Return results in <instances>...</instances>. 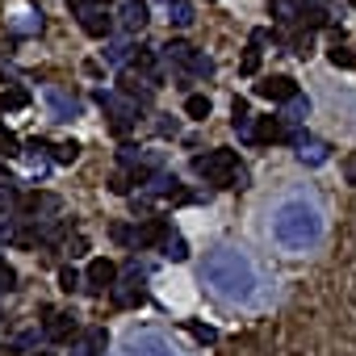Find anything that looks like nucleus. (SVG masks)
I'll list each match as a JSON object with an SVG mask.
<instances>
[{
  "mask_svg": "<svg viewBox=\"0 0 356 356\" xmlns=\"http://www.w3.org/2000/svg\"><path fill=\"white\" fill-rule=\"evenodd\" d=\"M109 302H113L118 310L143 306V302H147V281H143V268H130V277H126V281H118V285L109 289Z\"/></svg>",
  "mask_w": 356,
  "mask_h": 356,
  "instance_id": "6",
  "label": "nucleus"
},
{
  "mask_svg": "<svg viewBox=\"0 0 356 356\" xmlns=\"http://www.w3.org/2000/svg\"><path fill=\"white\" fill-rule=\"evenodd\" d=\"M130 185H138L134 176H130V168H126V172H118L113 181H109V189H113V193H130Z\"/></svg>",
  "mask_w": 356,
  "mask_h": 356,
  "instance_id": "38",
  "label": "nucleus"
},
{
  "mask_svg": "<svg viewBox=\"0 0 356 356\" xmlns=\"http://www.w3.org/2000/svg\"><path fill=\"white\" fill-rule=\"evenodd\" d=\"M30 356H51V352H30Z\"/></svg>",
  "mask_w": 356,
  "mask_h": 356,
  "instance_id": "42",
  "label": "nucleus"
},
{
  "mask_svg": "<svg viewBox=\"0 0 356 356\" xmlns=\"http://www.w3.org/2000/svg\"><path fill=\"white\" fill-rule=\"evenodd\" d=\"M231 126H235V134H239V138H252V134H256L252 113H248V101H239V97H235V105H231Z\"/></svg>",
  "mask_w": 356,
  "mask_h": 356,
  "instance_id": "20",
  "label": "nucleus"
},
{
  "mask_svg": "<svg viewBox=\"0 0 356 356\" xmlns=\"http://www.w3.org/2000/svg\"><path fill=\"white\" fill-rule=\"evenodd\" d=\"M9 289H17V273H13L5 260H0V293H9Z\"/></svg>",
  "mask_w": 356,
  "mask_h": 356,
  "instance_id": "39",
  "label": "nucleus"
},
{
  "mask_svg": "<svg viewBox=\"0 0 356 356\" xmlns=\"http://www.w3.org/2000/svg\"><path fill=\"white\" fill-rule=\"evenodd\" d=\"M281 118H285L289 126H298V122H306V118H310V101H306V97L298 92L293 101H285V113H281Z\"/></svg>",
  "mask_w": 356,
  "mask_h": 356,
  "instance_id": "23",
  "label": "nucleus"
},
{
  "mask_svg": "<svg viewBox=\"0 0 356 356\" xmlns=\"http://www.w3.org/2000/svg\"><path fill=\"white\" fill-rule=\"evenodd\" d=\"M147 22H151L147 0H126L122 13H118V26H122L126 34H143V30H147Z\"/></svg>",
  "mask_w": 356,
  "mask_h": 356,
  "instance_id": "10",
  "label": "nucleus"
},
{
  "mask_svg": "<svg viewBox=\"0 0 356 356\" xmlns=\"http://www.w3.org/2000/svg\"><path fill=\"white\" fill-rule=\"evenodd\" d=\"M47 147H51V143H47ZM51 151H55V163H72V159L80 155L76 143H59V147H51Z\"/></svg>",
  "mask_w": 356,
  "mask_h": 356,
  "instance_id": "35",
  "label": "nucleus"
},
{
  "mask_svg": "<svg viewBox=\"0 0 356 356\" xmlns=\"http://www.w3.org/2000/svg\"><path fill=\"white\" fill-rule=\"evenodd\" d=\"M155 130H159V138H176V134H181V122H176L172 113H159V122H155Z\"/></svg>",
  "mask_w": 356,
  "mask_h": 356,
  "instance_id": "34",
  "label": "nucleus"
},
{
  "mask_svg": "<svg viewBox=\"0 0 356 356\" xmlns=\"http://www.w3.org/2000/svg\"><path fill=\"white\" fill-rule=\"evenodd\" d=\"M172 235V227L163 222V218H147L138 231H134V248L143 252V248H163V239Z\"/></svg>",
  "mask_w": 356,
  "mask_h": 356,
  "instance_id": "12",
  "label": "nucleus"
},
{
  "mask_svg": "<svg viewBox=\"0 0 356 356\" xmlns=\"http://www.w3.org/2000/svg\"><path fill=\"white\" fill-rule=\"evenodd\" d=\"M97 101H101V109L109 113V126H113V134H130V130H134V122H138V109H143L138 101H130V97L122 101L118 92H105V88L97 92Z\"/></svg>",
  "mask_w": 356,
  "mask_h": 356,
  "instance_id": "4",
  "label": "nucleus"
},
{
  "mask_svg": "<svg viewBox=\"0 0 356 356\" xmlns=\"http://www.w3.org/2000/svg\"><path fill=\"white\" fill-rule=\"evenodd\" d=\"M22 210L38 222V214H55V210H59V197H51V193H34V197L22 202Z\"/></svg>",
  "mask_w": 356,
  "mask_h": 356,
  "instance_id": "21",
  "label": "nucleus"
},
{
  "mask_svg": "<svg viewBox=\"0 0 356 356\" xmlns=\"http://www.w3.org/2000/svg\"><path fill=\"white\" fill-rule=\"evenodd\" d=\"M130 63H134V72H138V76H147V80H155V84L163 80V76H159V59H155V51H147V47H138Z\"/></svg>",
  "mask_w": 356,
  "mask_h": 356,
  "instance_id": "18",
  "label": "nucleus"
},
{
  "mask_svg": "<svg viewBox=\"0 0 356 356\" xmlns=\"http://www.w3.org/2000/svg\"><path fill=\"white\" fill-rule=\"evenodd\" d=\"M202 281L222 302H252V293H256V268L235 248H214L202 264Z\"/></svg>",
  "mask_w": 356,
  "mask_h": 356,
  "instance_id": "1",
  "label": "nucleus"
},
{
  "mask_svg": "<svg viewBox=\"0 0 356 356\" xmlns=\"http://www.w3.org/2000/svg\"><path fill=\"white\" fill-rule=\"evenodd\" d=\"M352 5H356V0H352Z\"/></svg>",
  "mask_w": 356,
  "mask_h": 356,
  "instance_id": "43",
  "label": "nucleus"
},
{
  "mask_svg": "<svg viewBox=\"0 0 356 356\" xmlns=\"http://www.w3.org/2000/svg\"><path fill=\"white\" fill-rule=\"evenodd\" d=\"M0 155H22V151H17V138H13V130H5V126H0Z\"/></svg>",
  "mask_w": 356,
  "mask_h": 356,
  "instance_id": "40",
  "label": "nucleus"
},
{
  "mask_svg": "<svg viewBox=\"0 0 356 356\" xmlns=\"http://www.w3.org/2000/svg\"><path fill=\"white\" fill-rule=\"evenodd\" d=\"M126 55H130L126 42H109V47H105V63H126Z\"/></svg>",
  "mask_w": 356,
  "mask_h": 356,
  "instance_id": "36",
  "label": "nucleus"
},
{
  "mask_svg": "<svg viewBox=\"0 0 356 356\" xmlns=\"http://www.w3.org/2000/svg\"><path fill=\"white\" fill-rule=\"evenodd\" d=\"M185 113H189V118H197V122H206V118H210V97L193 92V97L185 101Z\"/></svg>",
  "mask_w": 356,
  "mask_h": 356,
  "instance_id": "27",
  "label": "nucleus"
},
{
  "mask_svg": "<svg viewBox=\"0 0 356 356\" xmlns=\"http://www.w3.org/2000/svg\"><path fill=\"white\" fill-rule=\"evenodd\" d=\"M256 67H260V38H252V42H248V55H243L239 72H243V76H252Z\"/></svg>",
  "mask_w": 356,
  "mask_h": 356,
  "instance_id": "31",
  "label": "nucleus"
},
{
  "mask_svg": "<svg viewBox=\"0 0 356 356\" xmlns=\"http://www.w3.org/2000/svg\"><path fill=\"white\" fill-rule=\"evenodd\" d=\"M327 59H331V63H335V67H356V55H352V51H348V47H339V42H335V47H331V51H327Z\"/></svg>",
  "mask_w": 356,
  "mask_h": 356,
  "instance_id": "33",
  "label": "nucleus"
},
{
  "mask_svg": "<svg viewBox=\"0 0 356 356\" xmlns=\"http://www.w3.org/2000/svg\"><path fill=\"white\" fill-rule=\"evenodd\" d=\"M268 13H273V22H281V26H293V22L302 17V0H273Z\"/></svg>",
  "mask_w": 356,
  "mask_h": 356,
  "instance_id": "19",
  "label": "nucleus"
},
{
  "mask_svg": "<svg viewBox=\"0 0 356 356\" xmlns=\"http://www.w3.org/2000/svg\"><path fill=\"white\" fill-rule=\"evenodd\" d=\"M122 356H181L159 331H130L122 339Z\"/></svg>",
  "mask_w": 356,
  "mask_h": 356,
  "instance_id": "5",
  "label": "nucleus"
},
{
  "mask_svg": "<svg viewBox=\"0 0 356 356\" xmlns=\"http://www.w3.org/2000/svg\"><path fill=\"white\" fill-rule=\"evenodd\" d=\"M168 22H172L176 30L193 26V5H189V0H168Z\"/></svg>",
  "mask_w": 356,
  "mask_h": 356,
  "instance_id": "22",
  "label": "nucleus"
},
{
  "mask_svg": "<svg viewBox=\"0 0 356 356\" xmlns=\"http://www.w3.org/2000/svg\"><path fill=\"white\" fill-rule=\"evenodd\" d=\"M163 256L181 264V260H189V243H185L181 235H168V239H163Z\"/></svg>",
  "mask_w": 356,
  "mask_h": 356,
  "instance_id": "24",
  "label": "nucleus"
},
{
  "mask_svg": "<svg viewBox=\"0 0 356 356\" xmlns=\"http://www.w3.org/2000/svg\"><path fill=\"white\" fill-rule=\"evenodd\" d=\"M193 172L202 176L206 185H214V189H231V185H235V176H243L239 155H235V151H227V147L197 155V159H193Z\"/></svg>",
  "mask_w": 356,
  "mask_h": 356,
  "instance_id": "3",
  "label": "nucleus"
},
{
  "mask_svg": "<svg viewBox=\"0 0 356 356\" xmlns=\"http://www.w3.org/2000/svg\"><path fill=\"white\" fill-rule=\"evenodd\" d=\"M59 289H63V293H76V289H84V277H80L76 268H63V273H59Z\"/></svg>",
  "mask_w": 356,
  "mask_h": 356,
  "instance_id": "32",
  "label": "nucleus"
},
{
  "mask_svg": "<svg viewBox=\"0 0 356 356\" xmlns=\"http://www.w3.org/2000/svg\"><path fill=\"white\" fill-rule=\"evenodd\" d=\"M0 105H5V109H26V105H30V92L13 84V88H5V97H0Z\"/></svg>",
  "mask_w": 356,
  "mask_h": 356,
  "instance_id": "28",
  "label": "nucleus"
},
{
  "mask_svg": "<svg viewBox=\"0 0 356 356\" xmlns=\"http://www.w3.org/2000/svg\"><path fill=\"white\" fill-rule=\"evenodd\" d=\"M273 235H277L281 248L302 252V248L318 243V235H323V214L314 210V202L289 197V202H281L277 214H273Z\"/></svg>",
  "mask_w": 356,
  "mask_h": 356,
  "instance_id": "2",
  "label": "nucleus"
},
{
  "mask_svg": "<svg viewBox=\"0 0 356 356\" xmlns=\"http://www.w3.org/2000/svg\"><path fill=\"white\" fill-rule=\"evenodd\" d=\"M113 285H118V264L105 260V256H97V260L88 264V273H84V289L101 298V293H109Z\"/></svg>",
  "mask_w": 356,
  "mask_h": 356,
  "instance_id": "7",
  "label": "nucleus"
},
{
  "mask_svg": "<svg viewBox=\"0 0 356 356\" xmlns=\"http://www.w3.org/2000/svg\"><path fill=\"white\" fill-rule=\"evenodd\" d=\"M193 51H197V47H189V42H181V38H176V42H168V47H163L168 63H181V67L189 63V55H193Z\"/></svg>",
  "mask_w": 356,
  "mask_h": 356,
  "instance_id": "25",
  "label": "nucleus"
},
{
  "mask_svg": "<svg viewBox=\"0 0 356 356\" xmlns=\"http://www.w3.org/2000/svg\"><path fill=\"white\" fill-rule=\"evenodd\" d=\"M256 92H260L264 101H277V105H285V101H293V97H298V84H293L289 76H264V80L256 84Z\"/></svg>",
  "mask_w": 356,
  "mask_h": 356,
  "instance_id": "8",
  "label": "nucleus"
},
{
  "mask_svg": "<svg viewBox=\"0 0 356 356\" xmlns=\"http://www.w3.org/2000/svg\"><path fill=\"white\" fill-rule=\"evenodd\" d=\"M80 26H84V34L88 38H109L113 34V17L97 5V9H88V13H80Z\"/></svg>",
  "mask_w": 356,
  "mask_h": 356,
  "instance_id": "15",
  "label": "nucleus"
},
{
  "mask_svg": "<svg viewBox=\"0 0 356 356\" xmlns=\"http://www.w3.org/2000/svg\"><path fill=\"white\" fill-rule=\"evenodd\" d=\"M42 30V13L34 17V13H17V22H13V34H38Z\"/></svg>",
  "mask_w": 356,
  "mask_h": 356,
  "instance_id": "29",
  "label": "nucleus"
},
{
  "mask_svg": "<svg viewBox=\"0 0 356 356\" xmlns=\"http://www.w3.org/2000/svg\"><path fill=\"white\" fill-rule=\"evenodd\" d=\"M47 105H51V113H55V122H72V118L80 113V105H76V97H67L63 88H47Z\"/></svg>",
  "mask_w": 356,
  "mask_h": 356,
  "instance_id": "16",
  "label": "nucleus"
},
{
  "mask_svg": "<svg viewBox=\"0 0 356 356\" xmlns=\"http://www.w3.org/2000/svg\"><path fill=\"white\" fill-rule=\"evenodd\" d=\"M185 67H189L193 76H202V80H210V76H214V59H210V55H202V51H193Z\"/></svg>",
  "mask_w": 356,
  "mask_h": 356,
  "instance_id": "26",
  "label": "nucleus"
},
{
  "mask_svg": "<svg viewBox=\"0 0 356 356\" xmlns=\"http://www.w3.org/2000/svg\"><path fill=\"white\" fill-rule=\"evenodd\" d=\"M151 92H155V80H147V76H138V72H126V76H122V97L138 101L143 109L151 105Z\"/></svg>",
  "mask_w": 356,
  "mask_h": 356,
  "instance_id": "14",
  "label": "nucleus"
},
{
  "mask_svg": "<svg viewBox=\"0 0 356 356\" xmlns=\"http://www.w3.org/2000/svg\"><path fill=\"white\" fill-rule=\"evenodd\" d=\"M17 206H22V202H17V185L5 181V185H0V214H13Z\"/></svg>",
  "mask_w": 356,
  "mask_h": 356,
  "instance_id": "30",
  "label": "nucleus"
},
{
  "mask_svg": "<svg viewBox=\"0 0 356 356\" xmlns=\"http://www.w3.org/2000/svg\"><path fill=\"white\" fill-rule=\"evenodd\" d=\"M97 5H101V0H67V9H72L76 17H80V13H88V9H97Z\"/></svg>",
  "mask_w": 356,
  "mask_h": 356,
  "instance_id": "41",
  "label": "nucleus"
},
{
  "mask_svg": "<svg viewBox=\"0 0 356 356\" xmlns=\"http://www.w3.org/2000/svg\"><path fill=\"white\" fill-rule=\"evenodd\" d=\"M189 331H193V339H197V343H214V339H218V331H214V327H206V323H189Z\"/></svg>",
  "mask_w": 356,
  "mask_h": 356,
  "instance_id": "37",
  "label": "nucleus"
},
{
  "mask_svg": "<svg viewBox=\"0 0 356 356\" xmlns=\"http://www.w3.org/2000/svg\"><path fill=\"white\" fill-rule=\"evenodd\" d=\"M298 159L306 163V168H318V163H327L331 159V147L327 143H318V138H298Z\"/></svg>",
  "mask_w": 356,
  "mask_h": 356,
  "instance_id": "17",
  "label": "nucleus"
},
{
  "mask_svg": "<svg viewBox=\"0 0 356 356\" xmlns=\"http://www.w3.org/2000/svg\"><path fill=\"white\" fill-rule=\"evenodd\" d=\"M47 314V339H55V343H63V339H72L76 335V314L72 310H42Z\"/></svg>",
  "mask_w": 356,
  "mask_h": 356,
  "instance_id": "11",
  "label": "nucleus"
},
{
  "mask_svg": "<svg viewBox=\"0 0 356 356\" xmlns=\"http://www.w3.org/2000/svg\"><path fill=\"white\" fill-rule=\"evenodd\" d=\"M105 348H109L105 327H88L84 335H76V339H72V356H101Z\"/></svg>",
  "mask_w": 356,
  "mask_h": 356,
  "instance_id": "13",
  "label": "nucleus"
},
{
  "mask_svg": "<svg viewBox=\"0 0 356 356\" xmlns=\"http://www.w3.org/2000/svg\"><path fill=\"white\" fill-rule=\"evenodd\" d=\"M147 193L151 197H168V202H189V189L176 181V176H168V172H155L151 181H147Z\"/></svg>",
  "mask_w": 356,
  "mask_h": 356,
  "instance_id": "9",
  "label": "nucleus"
}]
</instances>
